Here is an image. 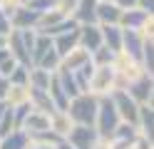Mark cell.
Here are the masks:
<instances>
[{
	"instance_id": "1",
	"label": "cell",
	"mask_w": 154,
	"mask_h": 149,
	"mask_svg": "<svg viewBox=\"0 0 154 149\" xmlns=\"http://www.w3.org/2000/svg\"><path fill=\"white\" fill-rule=\"evenodd\" d=\"M97 102L100 97L92 92H82L75 99H70L67 104V117H70L72 124H82V127H94V119H97Z\"/></svg>"
},
{
	"instance_id": "2",
	"label": "cell",
	"mask_w": 154,
	"mask_h": 149,
	"mask_svg": "<svg viewBox=\"0 0 154 149\" xmlns=\"http://www.w3.org/2000/svg\"><path fill=\"white\" fill-rule=\"evenodd\" d=\"M119 127V114H117V109H114L112 104V99L109 95H102L100 97V102H97V119H94V132H97L100 139H112L114 134V129Z\"/></svg>"
},
{
	"instance_id": "3",
	"label": "cell",
	"mask_w": 154,
	"mask_h": 149,
	"mask_svg": "<svg viewBox=\"0 0 154 149\" xmlns=\"http://www.w3.org/2000/svg\"><path fill=\"white\" fill-rule=\"evenodd\" d=\"M109 99H112V104H114V109H117V114H119V122L137 127L139 104L134 102V99L124 92V89H112V92H109Z\"/></svg>"
},
{
	"instance_id": "4",
	"label": "cell",
	"mask_w": 154,
	"mask_h": 149,
	"mask_svg": "<svg viewBox=\"0 0 154 149\" xmlns=\"http://www.w3.org/2000/svg\"><path fill=\"white\" fill-rule=\"evenodd\" d=\"M65 142L72 149H97L100 137L94 132V127H82V124H72L70 132H67Z\"/></svg>"
},
{
	"instance_id": "5",
	"label": "cell",
	"mask_w": 154,
	"mask_h": 149,
	"mask_svg": "<svg viewBox=\"0 0 154 149\" xmlns=\"http://www.w3.org/2000/svg\"><path fill=\"white\" fill-rule=\"evenodd\" d=\"M152 87H154V79L152 75H139L137 79H132L127 85V92L137 104H152Z\"/></svg>"
},
{
	"instance_id": "6",
	"label": "cell",
	"mask_w": 154,
	"mask_h": 149,
	"mask_svg": "<svg viewBox=\"0 0 154 149\" xmlns=\"http://www.w3.org/2000/svg\"><path fill=\"white\" fill-rule=\"evenodd\" d=\"M114 87V67H94V75L90 79V92L92 95H109Z\"/></svg>"
},
{
	"instance_id": "7",
	"label": "cell",
	"mask_w": 154,
	"mask_h": 149,
	"mask_svg": "<svg viewBox=\"0 0 154 149\" xmlns=\"http://www.w3.org/2000/svg\"><path fill=\"white\" fill-rule=\"evenodd\" d=\"M77 47L87 50L92 55L97 47H102V33H100V25H80L77 27Z\"/></svg>"
},
{
	"instance_id": "8",
	"label": "cell",
	"mask_w": 154,
	"mask_h": 149,
	"mask_svg": "<svg viewBox=\"0 0 154 149\" xmlns=\"http://www.w3.org/2000/svg\"><path fill=\"white\" fill-rule=\"evenodd\" d=\"M37 23H40V15L32 13V10H27L23 3L17 5L13 10V15H10V27L13 30H35Z\"/></svg>"
},
{
	"instance_id": "9",
	"label": "cell",
	"mask_w": 154,
	"mask_h": 149,
	"mask_svg": "<svg viewBox=\"0 0 154 149\" xmlns=\"http://www.w3.org/2000/svg\"><path fill=\"white\" fill-rule=\"evenodd\" d=\"M72 20L77 25H97V0H77Z\"/></svg>"
},
{
	"instance_id": "10",
	"label": "cell",
	"mask_w": 154,
	"mask_h": 149,
	"mask_svg": "<svg viewBox=\"0 0 154 149\" xmlns=\"http://www.w3.org/2000/svg\"><path fill=\"white\" fill-rule=\"evenodd\" d=\"M152 20V15L142 13V10L132 8V10H122V17H119V27L122 30H137V33H142L144 25H147Z\"/></svg>"
},
{
	"instance_id": "11",
	"label": "cell",
	"mask_w": 154,
	"mask_h": 149,
	"mask_svg": "<svg viewBox=\"0 0 154 149\" xmlns=\"http://www.w3.org/2000/svg\"><path fill=\"white\" fill-rule=\"evenodd\" d=\"M20 129H23L27 137H35V134H40V132H47V129H50V117L32 109V112L25 117V122H23Z\"/></svg>"
},
{
	"instance_id": "12",
	"label": "cell",
	"mask_w": 154,
	"mask_h": 149,
	"mask_svg": "<svg viewBox=\"0 0 154 149\" xmlns=\"http://www.w3.org/2000/svg\"><path fill=\"white\" fill-rule=\"evenodd\" d=\"M27 102H30V107L35 109V112H42L50 117L55 112V107L50 102V95H47V89H35V87H27Z\"/></svg>"
},
{
	"instance_id": "13",
	"label": "cell",
	"mask_w": 154,
	"mask_h": 149,
	"mask_svg": "<svg viewBox=\"0 0 154 149\" xmlns=\"http://www.w3.org/2000/svg\"><path fill=\"white\" fill-rule=\"evenodd\" d=\"M100 33H102V45L109 52L119 55L122 52V27L119 25H100Z\"/></svg>"
},
{
	"instance_id": "14",
	"label": "cell",
	"mask_w": 154,
	"mask_h": 149,
	"mask_svg": "<svg viewBox=\"0 0 154 149\" xmlns=\"http://www.w3.org/2000/svg\"><path fill=\"white\" fill-rule=\"evenodd\" d=\"M122 10L114 3H97V25H119Z\"/></svg>"
},
{
	"instance_id": "15",
	"label": "cell",
	"mask_w": 154,
	"mask_h": 149,
	"mask_svg": "<svg viewBox=\"0 0 154 149\" xmlns=\"http://www.w3.org/2000/svg\"><path fill=\"white\" fill-rule=\"evenodd\" d=\"M90 60V52L82 47H75L72 52H67L62 60H60V70H67V72H75V70H80L85 62Z\"/></svg>"
},
{
	"instance_id": "16",
	"label": "cell",
	"mask_w": 154,
	"mask_h": 149,
	"mask_svg": "<svg viewBox=\"0 0 154 149\" xmlns=\"http://www.w3.org/2000/svg\"><path fill=\"white\" fill-rule=\"evenodd\" d=\"M77 37H80V35H77V30H70V33H65V35L52 37V47H55V52L60 55V60L77 47Z\"/></svg>"
},
{
	"instance_id": "17",
	"label": "cell",
	"mask_w": 154,
	"mask_h": 149,
	"mask_svg": "<svg viewBox=\"0 0 154 149\" xmlns=\"http://www.w3.org/2000/svg\"><path fill=\"white\" fill-rule=\"evenodd\" d=\"M55 79H57V85H60V89L65 92L67 99H75L77 95H82L80 89H77V82H75V75L72 72H67V70H57Z\"/></svg>"
},
{
	"instance_id": "18",
	"label": "cell",
	"mask_w": 154,
	"mask_h": 149,
	"mask_svg": "<svg viewBox=\"0 0 154 149\" xmlns=\"http://www.w3.org/2000/svg\"><path fill=\"white\" fill-rule=\"evenodd\" d=\"M27 144H30V137L23 129H13L10 134L0 137V149H27Z\"/></svg>"
},
{
	"instance_id": "19",
	"label": "cell",
	"mask_w": 154,
	"mask_h": 149,
	"mask_svg": "<svg viewBox=\"0 0 154 149\" xmlns=\"http://www.w3.org/2000/svg\"><path fill=\"white\" fill-rule=\"evenodd\" d=\"M70 127H72V122H70V117H67L65 112H52L50 114V129H52L55 134H60L62 139L67 137Z\"/></svg>"
},
{
	"instance_id": "20",
	"label": "cell",
	"mask_w": 154,
	"mask_h": 149,
	"mask_svg": "<svg viewBox=\"0 0 154 149\" xmlns=\"http://www.w3.org/2000/svg\"><path fill=\"white\" fill-rule=\"evenodd\" d=\"M50 72H45L40 67H30V77H27V87H35V89H47L50 87Z\"/></svg>"
},
{
	"instance_id": "21",
	"label": "cell",
	"mask_w": 154,
	"mask_h": 149,
	"mask_svg": "<svg viewBox=\"0 0 154 149\" xmlns=\"http://www.w3.org/2000/svg\"><path fill=\"white\" fill-rule=\"evenodd\" d=\"M32 67H40V70H45V72L55 75L57 70H60V55L55 52V47H50V50H47V52L40 57V62H37V65H32Z\"/></svg>"
},
{
	"instance_id": "22",
	"label": "cell",
	"mask_w": 154,
	"mask_h": 149,
	"mask_svg": "<svg viewBox=\"0 0 154 149\" xmlns=\"http://www.w3.org/2000/svg\"><path fill=\"white\" fill-rule=\"evenodd\" d=\"M50 47H52V37H47V35H40V33H37V37H35V45H32L30 62H32V65H37V62H40V57H42V55H45Z\"/></svg>"
},
{
	"instance_id": "23",
	"label": "cell",
	"mask_w": 154,
	"mask_h": 149,
	"mask_svg": "<svg viewBox=\"0 0 154 149\" xmlns=\"http://www.w3.org/2000/svg\"><path fill=\"white\" fill-rule=\"evenodd\" d=\"M90 60H92V65H94V67H112V65H114V60H117V55L109 52V50L102 45V47H97V50L90 55Z\"/></svg>"
},
{
	"instance_id": "24",
	"label": "cell",
	"mask_w": 154,
	"mask_h": 149,
	"mask_svg": "<svg viewBox=\"0 0 154 149\" xmlns=\"http://www.w3.org/2000/svg\"><path fill=\"white\" fill-rule=\"evenodd\" d=\"M27 77H30V67L15 65V70L8 75V82H10V87H27Z\"/></svg>"
},
{
	"instance_id": "25",
	"label": "cell",
	"mask_w": 154,
	"mask_h": 149,
	"mask_svg": "<svg viewBox=\"0 0 154 149\" xmlns=\"http://www.w3.org/2000/svg\"><path fill=\"white\" fill-rule=\"evenodd\" d=\"M5 102L10 104V107H17V104L27 102V87H10V89H8Z\"/></svg>"
},
{
	"instance_id": "26",
	"label": "cell",
	"mask_w": 154,
	"mask_h": 149,
	"mask_svg": "<svg viewBox=\"0 0 154 149\" xmlns=\"http://www.w3.org/2000/svg\"><path fill=\"white\" fill-rule=\"evenodd\" d=\"M32 112V107H30V102H23V104H17V107H13V127L15 129H20L23 127V122H25V117Z\"/></svg>"
},
{
	"instance_id": "27",
	"label": "cell",
	"mask_w": 154,
	"mask_h": 149,
	"mask_svg": "<svg viewBox=\"0 0 154 149\" xmlns=\"http://www.w3.org/2000/svg\"><path fill=\"white\" fill-rule=\"evenodd\" d=\"M27 10H32V13L37 15H45V13H50V10L55 8V0H27V3H23Z\"/></svg>"
},
{
	"instance_id": "28",
	"label": "cell",
	"mask_w": 154,
	"mask_h": 149,
	"mask_svg": "<svg viewBox=\"0 0 154 149\" xmlns=\"http://www.w3.org/2000/svg\"><path fill=\"white\" fill-rule=\"evenodd\" d=\"M137 10L152 15V13H154V0H139V3H137Z\"/></svg>"
},
{
	"instance_id": "29",
	"label": "cell",
	"mask_w": 154,
	"mask_h": 149,
	"mask_svg": "<svg viewBox=\"0 0 154 149\" xmlns=\"http://www.w3.org/2000/svg\"><path fill=\"white\" fill-rule=\"evenodd\" d=\"M10 20H8L3 13H0V35H3V37H8V35H10Z\"/></svg>"
},
{
	"instance_id": "30",
	"label": "cell",
	"mask_w": 154,
	"mask_h": 149,
	"mask_svg": "<svg viewBox=\"0 0 154 149\" xmlns=\"http://www.w3.org/2000/svg\"><path fill=\"white\" fill-rule=\"evenodd\" d=\"M114 5H117L119 10H132V8H137V3L139 0H112Z\"/></svg>"
},
{
	"instance_id": "31",
	"label": "cell",
	"mask_w": 154,
	"mask_h": 149,
	"mask_svg": "<svg viewBox=\"0 0 154 149\" xmlns=\"http://www.w3.org/2000/svg\"><path fill=\"white\" fill-rule=\"evenodd\" d=\"M8 89H10V82H8V77H0V102H5Z\"/></svg>"
},
{
	"instance_id": "32",
	"label": "cell",
	"mask_w": 154,
	"mask_h": 149,
	"mask_svg": "<svg viewBox=\"0 0 154 149\" xmlns=\"http://www.w3.org/2000/svg\"><path fill=\"white\" fill-rule=\"evenodd\" d=\"M27 149H55V147L52 144H42V142H30Z\"/></svg>"
},
{
	"instance_id": "33",
	"label": "cell",
	"mask_w": 154,
	"mask_h": 149,
	"mask_svg": "<svg viewBox=\"0 0 154 149\" xmlns=\"http://www.w3.org/2000/svg\"><path fill=\"white\" fill-rule=\"evenodd\" d=\"M55 149H72V147H70V144H67V142H65V139H62V142H60V144H57Z\"/></svg>"
},
{
	"instance_id": "34",
	"label": "cell",
	"mask_w": 154,
	"mask_h": 149,
	"mask_svg": "<svg viewBox=\"0 0 154 149\" xmlns=\"http://www.w3.org/2000/svg\"><path fill=\"white\" fill-rule=\"evenodd\" d=\"M5 109H8V102H0V119H3V114H5Z\"/></svg>"
},
{
	"instance_id": "35",
	"label": "cell",
	"mask_w": 154,
	"mask_h": 149,
	"mask_svg": "<svg viewBox=\"0 0 154 149\" xmlns=\"http://www.w3.org/2000/svg\"><path fill=\"white\" fill-rule=\"evenodd\" d=\"M3 47H8V37H3V35H0V50H3Z\"/></svg>"
},
{
	"instance_id": "36",
	"label": "cell",
	"mask_w": 154,
	"mask_h": 149,
	"mask_svg": "<svg viewBox=\"0 0 154 149\" xmlns=\"http://www.w3.org/2000/svg\"><path fill=\"white\" fill-rule=\"evenodd\" d=\"M97 3H112V0H97Z\"/></svg>"
},
{
	"instance_id": "37",
	"label": "cell",
	"mask_w": 154,
	"mask_h": 149,
	"mask_svg": "<svg viewBox=\"0 0 154 149\" xmlns=\"http://www.w3.org/2000/svg\"><path fill=\"white\" fill-rule=\"evenodd\" d=\"M20 3H27V0H20Z\"/></svg>"
},
{
	"instance_id": "38",
	"label": "cell",
	"mask_w": 154,
	"mask_h": 149,
	"mask_svg": "<svg viewBox=\"0 0 154 149\" xmlns=\"http://www.w3.org/2000/svg\"><path fill=\"white\" fill-rule=\"evenodd\" d=\"M0 5H3V0H0Z\"/></svg>"
}]
</instances>
